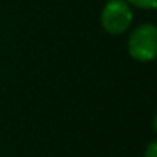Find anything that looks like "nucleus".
Instances as JSON below:
<instances>
[{"mask_svg": "<svg viewBox=\"0 0 157 157\" xmlns=\"http://www.w3.org/2000/svg\"><path fill=\"white\" fill-rule=\"evenodd\" d=\"M127 49L132 59L139 63H150L157 58V25L140 24L130 32Z\"/></svg>", "mask_w": 157, "mask_h": 157, "instance_id": "obj_1", "label": "nucleus"}, {"mask_svg": "<svg viewBox=\"0 0 157 157\" xmlns=\"http://www.w3.org/2000/svg\"><path fill=\"white\" fill-rule=\"evenodd\" d=\"M133 21L132 7L125 0H110L103 7L100 22L105 32L112 36H120L125 31H128Z\"/></svg>", "mask_w": 157, "mask_h": 157, "instance_id": "obj_2", "label": "nucleus"}, {"mask_svg": "<svg viewBox=\"0 0 157 157\" xmlns=\"http://www.w3.org/2000/svg\"><path fill=\"white\" fill-rule=\"evenodd\" d=\"M130 7H137L142 10H155L157 9V0H125Z\"/></svg>", "mask_w": 157, "mask_h": 157, "instance_id": "obj_3", "label": "nucleus"}, {"mask_svg": "<svg viewBox=\"0 0 157 157\" xmlns=\"http://www.w3.org/2000/svg\"><path fill=\"white\" fill-rule=\"evenodd\" d=\"M144 157H157V140L147 144L145 150H144Z\"/></svg>", "mask_w": 157, "mask_h": 157, "instance_id": "obj_4", "label": "nucleus"}, {"mask_svg": "<svg viewBox=\"0 0 157 157\" xmlns=\"http://www.w3.org/2000/svg\"><path fill=\"white\" fill-rule=\"evenodd\" d=\"M152 127H154V132L157 133V112H155V115H154V118H152Z\"/></svg>", "mask_w": 157, "mask_h": 157, "instance_id": "obj_5", "label": "nucleus"}]
</instances>
